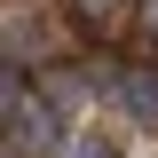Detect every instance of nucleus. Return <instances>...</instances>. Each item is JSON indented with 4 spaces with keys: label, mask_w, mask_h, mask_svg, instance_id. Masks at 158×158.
Wrapping results in <instances>:
<instances>
[{
    "label": "nucleus",
    "mask_w": 158,
    "mask_h": 158,
    "mask_svg": "<svg viewBox=\"0 0 158 158\" xmlns=\"http://www.w3.org/2000/svg\"><path fill=\"white\" fill-rule=\"evenodd\" d=\"M0 103H8V158H56L63 150V111L32 87L24 63L0 71Z\"/></svg>",
    "instance_id": "1"
},
{
    "label": "nucleus",
    "mask_w": 158,
    "mask_h": 158,
    "mask_svg": "<svg viewBox=\"0 0 158 158\" xmlns=\"http://www.w3.org/2000/svg\"><path fill=\"white\" fill-rule=\"evenodd\" d=\"M118 111L158 135V63H127V71H118Z\"/></svg>",
    "instance_id": "2"
},
{
    "label": "nucleus",
    "mask_w": 158,
    "mask_h": 158,
    "mask_svg": "<svg viewBox=\"0 0 158 158\" xmlns=\"http://www.w3.org/2000/svg\"><path fill=\"white\" fill-rule=\"evenodd\" d=\"M63 16H71L87 40H118L127 16H135V0H63Z\"/></svg>",
    "instance_id": "3"
},
{
    "label": "nucleus",
    "mask_w": 158,
    "mask_h": 158,
    "mask_svg": "<svg viewBox=\"0 0 158 158\" xmlns=\"http://www.w3.org/2000/svg\"><path fill=\"white\" fill-rule=\"evenodd\" d=\"M135 24H142V48L158 56V0H135Z\"/></svg>",
    "instance_id": "4"
},
{
    "label": "nucleus",
    "mask_w": 158,
    "mask_h": 158,
    "mask_svg": "<svg viewBox=\"0 0 158 158\" xmlns=\"http://www.w3.org/2000/svg\"><path fill=\"white\" fill-rule=\"evenodd\" d=\"M71 158H118V142H111V135H79V142H71Z\"/></svg>",
    "instance_id": "5"
}]
</instances>
